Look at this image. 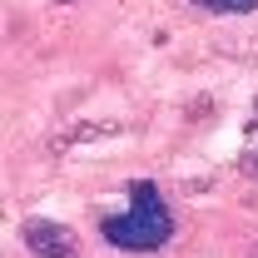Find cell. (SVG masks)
<instances>
[{
    "instance_id": "8992f818",
    "label": "cell",
    "mask_w": 258,
    "mask_h": 258,
    "mask_svg": "<svg viewBox=\"0 0 258 258\" xmlns=\"http://www.w3.org/2000/svg\"><path fill=\"white\" fill-rule=\"evenodd\" d=\"M55 5H70V0H55Z\"/></svg>"
},
{
    "instance_id": "3957f363",
    "label": "cell",
    "mask_w": 258,
    "mask_h": 258,
    "mask_svg": "<svg viewBox=\"0 0 258 258\" xmlns=\"http://www.w3.org/2000/svg\"><path fill=\"white\" fill-rule=\"evenodd\" d=\"M199 10H209V15H248L258 10V0H194Z\"/></svg>"
},
{
    "instance_id": "7a4b0ae2",
    "label": "cell",
    "mask_w": 258,
    "mask_h": 258,
    "mask_svg": "<svg viewBox=\"0 0 258 258\" xmlns=\"http://www.w3.org/2000/svg\"><path fill=\"white\" fill-rule=\"evenodd\" d=\"M20 238L35 258H80V238L64 224H50V219H25Z\"/></svg>"
},
{
    "instance_id": "6da1fadb",
    "label": "cell",
    "mask_w": 258,
    "mask_h": 258,
    "mask_svg": "<svg viewBox=\"0 0 258 258\" xmlns=\"http://www.w3.org/2000/svg\"><path fill=\"white\" fill-rule=\"evenodd\" d=\"M129 194H134V209L104 219V238L114 248H124V253H154V248H164L174 238V219H169V209L159 204V189L154 184L139 179V184H129Z\"/></svg>"
},
{
    "instance_id": "277c9868",
    "label": "cell",
    "mask_w": 258,
    "mask_h": 258,
    "mask_svg": "<svg viewBox=\"0 0 258 258\" xmlns=\"http://www.w3.org/2000/svg\"><path fill=\"white\" fill-rule=\"evenodd\" d=\"M99 134H114V124H75L70 134H60V139H55V149H64V144H80V139H99Z\"/></svg>"
},
{
    "instance_id": "5b68a950",
    "label": "cell",
    "mask_w": 258,
    "mask_h": 258,
    "mask_svg": "<svg viewBox=\"0 0 258 258\" xmlns=\"http://www.w3.org/2000/svg\"><path fill=\"white\" fill-rule=\"evenodd\" d=\"M248 174H258V154H248Z\"/></svg>"
}]
</instances>
